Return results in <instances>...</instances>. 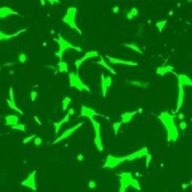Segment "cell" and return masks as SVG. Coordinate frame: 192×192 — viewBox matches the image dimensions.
Returning a JSON list of instances; mask_svg holds the SVG:
<instances>
[{"instance_id": "cell-43", "label": "cell", "mask_w": 192, "mask_h": 192, "mask_svg": "<svg viewBox=\"0 0 192 192\" xmlns=\"http://www.w3.org/2000/svg\"><path fill=\"white\" fill-rule=\"evenodd\" d=\"M112 13H115V15H116V13H119V7H118V6H114V7H113L112 8Z\"/></svg>"}, {"instance_id": "cell-4", "label": "cell", "mask_w": 192, "mask_h": 192, "mask_svg": "<svg viewBox=\"0 0 192 192\" xmlns=\"http://www.w3.org/2000/svg\"><path fill=\"white\" fill-rule=\"evenodd\" d=\"M68 78H69V86L71 88H75V90L79 91H88V92H90V88L83 82L77 71L69 72Z\"/></svg>"}, {"instance_id": "cell-7", "label": "cell", "mask_w": 192, "mask_h": 192, "mask_svg": "<svg viewBox=\"0 0 192 192\" xmlns=\"http://www.w3.org/2000/svg\"><path fill=\"white\" fill-rule=\"evenodd\" d=\"M125 157H114L109 155L107 157L106 161H105L104 165L102 166V168H108V169H113L118 165L122 164L123 162H125Z\"/></svg>"}, {"instance_id": "cell-5", "label": "cell", "mask_w": 192, "mask_h": 192, "mask_svg": "<svg viewBox=\"0 0 192 192\" xmlns=\"http://www.w3.org/2000/svg\"><path fill=\"white\" fill-rule=\"evenodd\" d=\"M119 177V192H126L127 189L131 187L132 182L134 180L132 172H121L117 174Z\"/></svg>"}, {"instance_id": "cell-34", "label": "cell", "mask_w": 192, "mask_h": 192, "mask_svg": "<svg viewBox=\"0 0 192 192\" xmlns=\"http://www.w3.org/2000/svg\"><path fill=\"white\" fill-rule=\"evenodd\" d=\"M17 60L21 64L26 63V62H27V55L25 53H23V52L19 53V54H18V57H17Z\"/></svg>"}, {"instance_id": "cell-47", "label": "cell", "mask_w": 192, "mask_h": 192, "mask_svg": "<svg viewBox=\"0 0 192 192\" xmlns=\"http://www.w3.org/2000/svg\"><path fill=\"white\" fill-rule=\"evenodd\" d=\"M34 118H35V120H37V124H39V125H41V123H40V121L39 120V118H37V116H34Z\"/></svg>"}, {"instance_id": "cell-21", "label": "cell", "mask_w": 192, "mask_h": 192, "mask_svg": "<svg viewBox=\"0 0 192 192\" xmlns=\"http://www.w3.org/2000/svg\"><path fill=\"white\" fill-rule=\"evenodd\" d=\"M136 113H137L136 110H134V112H126L122 113V114H121V122L123 124L130 123Z\"/></svg>"}, {"instance_id": "cell-12", "label": "cell", "mask_w": 192, "mask_h": 192, "mask_svg": "<svg viewBox=\"0 0 192 192\" xmlns=\"http://www.w3.org/2000/svg\"><path fill=\"white\" fill-rule=\"evenodd\" d=\"M106 58L109 60V63L114 66H137L138 63L134 61H127V60H121V59L113 58L110 56H106Z\"/></svg>"}, {"instance_id": "cell-49", "label": "cell", "mask_w": 192, "mask_h": 192, "mask_svg": "<svg viewBox=\"0 0 192 192\" xmlns=\"http://www.w3.org/2000/svg\"><path fill=\"white\" fill-rule=\"evenodd\" d=\"M40 4H41V5H45V4H46V1H40Z\"/></svg>"}, {"instance_id": "cell-24", "label": "cell", "mask_w": 192, "mask_h": 192, "mask_svg": "<svg viewBox=\"0 0 192 192\" xmlns=\"http://www.w3.org/2000/svg\"><path fill=\"white\" fill-rule=\"evenodd\" d=\"M27 31L26 29H22V30H19L17 31V33L15 34H12V35H9V34H6V33H3V32L0 31V41H2V40H8V39H12L13 37H17L18 35H20L21 33H23V32Z\"/></svg>"}, {"instance_id": "cell-31", "label": "cell", "mask_w": 192, "mask_h": 192, "mask_svg": "<svg viewBox=\"0 0 192 192\" xmlns=\"http://www.w3.org/2000/svg\"><path fill=\"white\" fill-rule=\"evenodd\" d=\"M12 130H15V131H20V132H25V124L23 123H17V125L11 127Z\"/></svg>"}, {"instance_id": "cell-17", "label": "cell", "mask_w": 192, "mask_h": 192, "mask_svg": "<svg viewBox=\"0 0 192 192\" xmlns=\"http://www.w3.org/2000/svg\"><path fill=\"white\" fill-rule=\"evenodd\" d=\"M176 76H177L178 84H181L183 86H192V79L187 75L180 73V74H176Z\"/></svg>"}, {"instance_id": "cell-1", "label": "cell", "mask_w": 192, "mask_h": 192, "mask_svg": "<svg viewBox=\"0 0 192 192\" xmlns=\"http://www.w3.org/2000/svg\"><path fill=\"white\" fill-rule=\"evenodd\" d=\"M159 119L166 129L167 140L169 142L177 141L179 138V129L175 123V116L168 112H161L159 115Z\"/></svg>"}, {"instance_id": "cell-14", "label": "cell", "mask_w": 192, "mask_h": 192, "mask_svg": "<svg viewBox=\"0 0 192 192\" xmlns=\"http://www.w3.org/2000/svg\"><path fill=\"white\" fill-rule=\"evenodd\" d=\"M98 115L103 116L101 114H99V113H97L92 108H88L86 106H82V108H81V114H80L81 117H86L91 120L93 119L95 116H98Z\"/></svg>"}, {"instance_id": "cell-8", "label": "cell", "mask_w": 192, "mask_h": 192, "mask_svg": "<svg viewBox=\"0 0 192 192\" xmlns=\"http://www.w3.org/2000/svg\"><path fill=\"white\" fill-rule=\"evenodd\" d=\"M83 124H84V122H80V123L76 124V125L70 127L69 129L66 130V131H64V132H63V134H61L60 136H58L55 140H54V141H53V144H57V143H60V142H62V141H64V139H66V138H68V137H70L73 134H74L75 132L77 131L78 129L81 128V127L83 126Z\"/></svg>"}, {"instance_id": "cell-41", "label": "cell", "mask_w": 192, "mask_h": 192, "mask_svg": "<svg viewBox=\"0 0 192 192\" xmlns=\"http://www.w3.org/2000/svg\"><path fill=\"white\" fill-rule=\"evenodd\" d=\"M67 114H68L69 116H72V115H74V113H75V110H74V109L73 108H70V109H68L67 110Z\"/></svg>"}, {"instance_id": "cell-36", "label": "cell", "mask_w": 192, "mask_h": 192, "mask_svg": "<svg viewBox=\"0 0 192 192\" xmlns=\"http://www.w3.org/2000/svg\"><path fill=\"white\" fill-rule=\"evenodd\" d=\"M30 98H31V101L35 102L37 98V92L36 90H32L31 93H30Z\"/></svg>"}, {"instance_id": "cell-44", "label": "cell", "mask_w": 192, "mask_h": 192, "mask_svg": "<svg viewBox=\"0 0 192 192\" xmlns=\"http://www.w3.org/2000/svg\"><path fill=\"white\" fill-rule=\"evenodd\" d=\"M46 3L50 4V5H55V4H60V1H46Z\"/></svg>"}, {"instance_id": "cell-32", "label": "cell", "mask_w": 192, "mask_h": 192, "mask_svg": "<svg viewBox=\"0 0 192 192\" xmlns=\"http://www.w3.org/2000/svg\"><path fill=\"white\" fill-rule=\"evenodd\" d=\"M122 122L119 121V122H114L112 124V129L113 131H114V134H117L118 132H119V130L121 129V126H122Z\"/></svg>"}, {"instance_id": "cell-30", "label": "cell", "mask_w": 192, "mask_h": 192, "mask_svg": "<svg viewBox=\"0 0 192 192\" xmlns=\"http://www.w3.org/2000/svg\"><path fill=\"white\" fill-rule=\"evenodd\" d=\"M166 24H167V20H161V21H158V22L156 23V27L158 28L159 33H161L162 30L164 29V27L166 26Z\"/></svg>"}, {"instance_id": "cell-28", "label": "cell", "mask_w": 192, "mask_h": 192, "mask_svg": "<svg viewBox=\"0 0 192 192\" xmlns=\"http://www.w3.org/2000/svg\"><path fill=\"white\" fill-rule=\"evenodd\" d=\"M138 15V10L136 8H132V9L128 10L125 13V17L128 20H132L134 17H136Z\"/></svg>"}, {"instance_id": "cell-20", "label": "cell", "mask_w": 192, "mask_h": 192, "mask_svg": "<svg viewBox=\"0 0 192 192\" xmlns=\"http://www.w3.org/2000/svg\"><path fill=\"white\" fill-rule=\"evenodd\" d=\"M18 120H19V117L15 114H9L5 116V125L13 127L15 125H17L18 123Z\"/></svg>"}, {"instance_id": "cell-48", "label": "cell", "mask_w": 192, "mask_h": 192, "mask_svg": "<svg viewBox=\"0 0 192 192\" xmlns=\"http://www.w3.org/2000/svg\"><path fill=\"white\" fill-rule=\"evenodd\" d=\"M46 67H48V68H51V69H55L56 68V67L53 66H47Z\"/></svg>"}, {"instance_id": "cell-15", "label": "cell", "mask_w": 192, "mask_h": 192, "mask_svg": "<svg viewBox=\"0 0 192 192\" xmlns=\"http://www.w3.org/2000/svg\"><path fill=\"white\" fill-rule=\"evenodd\" d=\"M7 104L9 105V107L12 110H15V112H17L20 115H23V112L17 106V104H15V93H13V88H10V90H9V98L7 99Z\"/></svg>"}, {"instance_id": "cell-13", "label": "cell", "mask_w": 192, "mask_h": 192, "mask_svg": "<svg viewBox=\"0 0 192 192\" xmlns=\"http://www.w3.org/2000/svg\"><path fill=\"white\" fill-rule=\"evenodd\" d=\"M112 85V76L108 75V76H104V74L101 75V90H102V96L106 97L108 90Z\"/></svg>"}, {"instance_id": "cell-38", "label": "cell", "mask_w": 192, "mask_h": 192, "mask_svg": "<svg viewBox=\"0 0 192 192\" xmlns=\"http://www.w3.org/2000/svg\"><path fill=\"white\" fill-rule=\"evenodd\" d=\"M151 161H152V155L151 154H148L147 156H146V167H149Z\"/></svg>"}, {"instance_id": "cell-46", "label": "cell", "mask_w": 192, "mask_h": 192, "mask_svg": "<svg viewBox=\"0 0 192 192\" xmlns=\"http://www.w3.org/2000/svg\"><path fill=\"white\" fill-rule=\"evenodd\" d=\"M189 186V183H183V185H182V187L183 188V189H185L186 187H188Z\"/></svg>"}, {"instance_id": "cell-2", "label": "cell", "mask_w": 192, "mask_h": 192, "mask_svg": "<svg viewBox=\"0 0 192 192\" xmlns=\"http://www.w3.org/2000/svg\"><path fill=\"white\" fill-rule=\"evenodd\" d=\"M54 40L58 43V46H59V50L55 53V55H56V57H58L61 61H62V59H63L64 53L66 52V51H68V50L82 51V48L75 46L74 44H72V43L69 42L68 40L64 39L61 35H58V39H54Z\"/></svg>"}, {"instance_id": "cell-35", "label": "cell", "mask_w": 192, "mask_h": 192, "mask_svg": "<svg viewBox=\"0 0 192 192\" xmlns=\"http://www.w3.org/2000/svg\"><path fill=\"white\" fill-rule=\"evenodd\" d=\"M35 137H36V134H32V136H27V137H25V138H23V140H22L23 144H28V143L30 142L31 140H33Z\"/></svg>"}, {"instance_id": "cell-22", "label": "cell", "mask_w": 192, "mask_h": 192, "mask_svg": "<svg viewBox=\"0 0 192 192\" xmlns=\"http://www.w3.org/2000/svg\"><path fill=\"white\" fill-rule=\"evenodd\" d=\"M69 118H70V116L66 113V115L64 116V117L62 120L58 121V122H54V123H53L54 130H55V131H54V132H55V134H58L59 132H60V130H61V128H62V126H63L64 123H67V122H68V121H69Z\"/></svg>"}, {"instance_id": "cell-16", "label": "cell", "mask_w": 192, "mask_h": 192, "mask_svg": "<svg viewBox=\"0 0 192 192\" xmlns=\"http://www.w3.org/2000/svg\"><path fill=\"white\" fill-rule=\"evenodd\" d=\"M183 102H185V86L181 84H178V98H177V109L176 112L182 109Z\"/></svg>"}, {"instance_id": "cell-37", "label": "cell", "mask_w": 192, "mask_h": 192, "mask_svg": "<svg viewBox=\"0 0 192 192\" xmlns=\"http://www.w3.org/2000/svg\"><path fill=\"white\" fill-rule=\"evenodd\" d=\"M34 144L36 146H40L42 144V139L39 136H36L34 138Z\"/></svg>"}, {"instance_id": "cell-6", "label": "cell", "mask_w": 192, "mask_h": 192, "mask_svg": "<svg viewBox=\"0 0 192 192\" xmlns=\"http://www.w3.org/2000/svg\"><path fill=\"white\" fill-rule=\"evenodd\" d=\"M91 124H92L93 127V131H94V144H95L96 149L99 151V152H102L104 151V145H103L102 138H101V125L98 121H96L95 119H91Z\"/></svg>"}, {"instance_id": "cell-11", "label": "cell", "mask_w": 192, "mask_h": 192, "mask_svg": "<svg viewBox=\"0 0 192 192\" xmlns=\"http://www.w3.org/2000/svg\"><path fill=\"white\" fill-rule=\"evenodd\" d=\"M148 154H149L148 153V148L143 147L141 149L136 151V152L129 154L128 156H125V159H126V161H134V159L146 158V156H147Z\"/></svg>"}, {"instance_id": "cell-9", "label": "cell", "mask_w": 192, "mask_h": 192, "mask_svg": "<svg viewBox=\"0 0 192 192\" xmlns=\"http://www.w3.org/2000/svg\"><path fill=\"white\" fill-rule=\"evenodd\" d=\"M36 175H37V170L32 171L30 174L27 176L26 179L23 180L22 182H21L20 185L36 192L37 189V182H36Z\"/></svg>"}, {"instance_id": "cell-33", "label": "cell", "mask_w": 192, "mask_h": 192, "mask_svg": "<svg viewBox=\"0 0 192 192\" xmlns=\"http://www.w3.org/2000/svg\"><path fill=\"white\" fill-rule=\"evenodd\" d=\"M131 187H132V188H134L136 190H140L141 189V187H140V183H139V181L137 180V179H134V180H132V185H131Z\"/></svg>"}, {"instance_id": "cell-45", "label": "cell", "mask_w": 192, "mask_h": 192, "mask_svg": "<svg viewBox=\"0 0 192 192\" xmlns=\"http://www.w3.org/2000/svg\"><path fill=\"white\" fill-rule=\"evenodd\" d=\"M178 118H179L180 120H182V121H183V118H185V115H183V113H179V114H178Z\"/></svg>"}, {"instance_id": "cell-50", "label": "cell", "mask_w": 192, "mask_h": 192, "mask_svg": "<svg viewBox=\"0 0 192 192\" xmlns=\"http://www.w3.org/2000/svg\"><path fill=\"white\" fill-rule=\"evenodd\" d=\"M189 185L192 186V179H191V181H190V183H189Z\"/></svg>"}, {"instance_id": "cell-26", "label": "cell", "mask_w": 192, "mask_h": 192, "mask_svg": "<svg viewBox=\"0 0 192 192\" xmlns=\"http://www.w3.org/2000/svg\"><path fill=\"white\" fill-rule=\"evenodd\" d=\"M123 46H125L127 48H129V49H131L132 51H134V52L138 53V54H143V51L140 49V47L138 45L136 44V43H134V42H126V43H123Z\"/></svg>"}, {"instance_id": "cell-40", "label": "cell", "mask_w": 192, "mask_h": 192, "mask_svg": "<svg viewBox=\"0 0 192 192\" xmlns=\"http://www.w3.org/2000/svg\"><path fill=\"white\" fill-rule=\"evenodd\" d=\"M88 188L90 189H94V188H96V183L94 182V181H90L88 182Z\"/></svg>"}, {"instance_id": "cell-29", "label": "cell", "mask_w": 192, "mask_h": 192, "mask_svg": "<svg viewBox=\"0 0 192 192\" xmlns=\"http://www.w3.org/2000/svg\"><path fill=\"white\" fill-rule=\"evenodd\" d=\"M71 103V98L69 96H66L62 101V106H63V110H68V107Z\"/></svg>"}, {"instance_id": "cell-19", "label": "cell", "mask_w": 192, "mask_h": 192, "mask_svg": "<svg viewBox=\"0 0 192 192\" xmlns=\"http://www.w3.org/2000/svg\"><path fill=\"white\" fill-rule=\"evenodd\" d=\"M174 71V66H159L156 70V73L159 75V76H165L166 74H169V73H172Z\"/></svg>"}, {"instance_id": "cell-23", "label": "cell", "mask_w": 192, "mask_h": 192, "mask_svg": "<svg viewBox=\"0 0 192 192\" xmlns=\"http://www.w3.org/2000/svg\"><path fill=\"white\" fill-rule=\"evenodd\" d=\"M100 57H101V56H100ZM97 64H98V66H101L102 67H104L105 69H107L108 71H109L110 73H112V75H116V74H117V72L115 71L114 68H112V67L109 64V62L105 61L103 57H101V60H100L99 62H97Z\"/></svg>"}, {"instance_id": "cell-3", "label": "cell", "mask_w": 192, "mask_h": 192, "mask_svg": "<svg viewBox=\"0 0 192 192\" xmlns=\"http://www.w3.org/2000/svg\"><path fill=\"white\" fill-rule=\"evenodd\" d=\"M77 8L76 7H69L68 9L66 10V13L64 15V17H63L64 23H66L67 26H69L70 28L73 29V30H76L80 35H82V31L81 29L78 27L77 22H76V17H77Z\"/></svg>"}, {"instance_id": "cell-18", "label": "cell", "mask_w": 192, "mask_h": 192, "mask_svg": "<svg viewBox=\"0 0 192 192\" xmlns=\"http://www.w3.org/2000/svg\"><path fill=\"white\" fill-rule=\"evenodd\" d=\"M9 15H18V13L8 6L0 8V18H6Z\"/></svg>"}, {"instance_id": "cell-10", "label": "cell", "mask_w": 192, "mask_h": 192, "mask_svg": "<svg viewBox=\"0 0 192 192\" xmlns=\"http://www.w3.org/2000/svg\"><path fill=\"white\" fill-rule=\"evenodd\" d=\"M100 57V54L98 53V51L96 50H91V51H88V52H86L84 54V56L82 58L78 59L74 62V64H75V67H76V71L78 72V70H79L80 66H82L83 63L86 60H90V59H93V58H98Z\"/></svg>"}, {"instance_id": "cell-25", "label": "cell", "mask_w": 192, "mask_h": 192, "mask_svg": "<svg viewBox=\"0 0 192 192\" xmlns=\"http://www.w3.org/2000/svg\"><path fill=\"white\" fill-rule=\"evenodd\" d=\"M128 84L131 86H137V88H147L148 86H149V83L145 82V81H137V80H130L128 81Z\"/></svg>"}, {"instance_id": "cell-39", "label": "cell", "mask_w": 192, "mask_h": 192, "mask_svg": "<svg viewBox=\"0 0 192 192\" xmlns=\"http://www.w3.org/2000/svg\"><path fill=\"white\" fill-rule=\"evenodd\" d=\"M179 127L182 131H185V130H186V128H187V123H186L185 121H181L179 124Z\"/></svg>"}, {"instance_id": "cell-42", "label": "cell", "mask_w": 192, "mask_h": 192, "mask_svg": "<svg viewBox=\"0 0 192 192\" xmlns=\"http://www.w3.org/2000/svg\"><path fill=\"white\" fill-rule=\"evenodd\" d=\"M84 158H85L84 154H79V155L77 156V161H84Z\"/></svg>"}, {"instance_id": "cell-27", "label": "cell", "mask_w": 192, "mask_h": 192, "mask_svg": "<svg viewBox=\"0 0 192 192\" xmlns=\"http://www.w3.org/2000/svg\"><path fill=\"white\" fill-rule=\"evenodd\" d=\"M57 68H58V71L60 73H69L68 70V64L66 62L60 61L58 63V66H57Z\"/></svg>"}]
</instances>
